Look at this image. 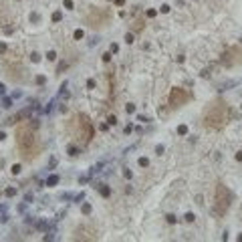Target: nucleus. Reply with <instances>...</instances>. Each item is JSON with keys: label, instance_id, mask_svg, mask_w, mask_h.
Segmentation results:
<instances>
[{"label": "nucleus", "instance_id": "nucleus-44", "mask_svg": "<svg viewBox=\"0 0 242 242\" xmlns=\"http://www.w3.org/2000/svg\"><path fill=\"white\" fill-rule=\"evenodd\" d=\"M234 157H236V161H242V151H236V155H234Z\"/></svg>", "mask_w": 242, "mask_h": 242}, {"label": "nucleus", "instance_id": "nucleus-8", "mask_svg": "<svg viewBox=\"0 0 242 242\" xmlns=\"http://www.w3.org/2000/svg\"><path fill=\"white\" fill-rule=\"evenodd\" d=\"M59 182H61V178H59L57 173H51L48 178H46V182H45V186H48V188H53V186H57Z\"/></svg>", "mask_w": 242, "mask_h": 242}, {"label": "nucleus", "instance_id": "nucleus-50", "mask_svg": "<svg viewBox=\"0 0 242 242\" xmlns=\"http://www.w3.org/2000/svg\"><path fill=\"white\" fill-rule=\"evenodd\" d=\"M236 240H238V242H242V232L238 234V238H236Z\"/></svg>", "mask_w": 242, "mask_h": 242}, {"label": "nucleus", "instance_id": "nucleus-35", "mask_svg": "<svg viewBox=\"0 0 242 242\" xmlns=\"http://www.w3.org/2000/svg\"><path fill=\"white\" fill-rule=\"evenodd\" d=\"M81 200H85V194H83V192H81V194H77V196H75V202H79V204H81Z\"/></svg>", "mask_w": 242, "mask_h": 242}, {"label": "nucleus", "instance_id": "nucleus-48", "mask_svg": "<svg viewBox=\"0 0 242 242\" xmlns=\"http://www.w3.org/2000/svg\"><path fill=\"white\" fill-rule=\"evenodd\" d=\"M4 93H6V87H4V85L0 83V95H4Z\"/></svg>", "mask_w": 242, "mask_h": 242}, {"label": "nucleus", "instance_id": "nucleus-43", "mask_svg": "<svg viewBox=\"0 0 242 242\" xmlns=\"http://www.w3.org/2000/svg\"><path fill=\"white\" fill-rule=\"evenodd\" d=\"M202 77H204V79H206V77H210V69H204V71H202Z\"/></svg>", "mask_w": 242, "mask_h": 242}, {"label": "nucleus", "instance_id": "nucleus-30", "mask_svg": "<svg viewBox=\"0 0 242 242\" xmlns=\"http://www.w3.org/2000/svg\"><path fill=\"white\" fill-rule=\"evenodd\" d=\"M125 43H127V45H131V43H133V35H131V33H127V35H125Z\"/></svg>", "mask_w": 242, "mask_h": 242}, {"label": "nucleus", "instance_id": "nucleus-33", "mask_svg": "<svg viewBox=\"0 0 242 242\" xmlns=\"http://www.w3.org/2000/svg\"><path fill=\"white\" fill-rule=\"evenodd\" d=\"M161 12H163V14H168V12H170V4H161V8H160Z\"/></svg>", "mask_w": 242, "mask_h": 242}, {"label": "nucleus", "instance_id": "nucleus-13", "mask_svg": "<svg viewBox=\"0 0 242 242\" xmlns=\"http://www.w3.org/2000/svg\"><path fill=\"white\" fill-rule=\"evenodd\" d=\"M63 20V12L57 10V12H53V22H61Z\"/></svg>", "mask_w": 242, "mask_h": 242}, {"label": "nucleus", "instance_id": "nucleus-4", "mask_svg": "<svg viewBox=\"0 0 242 242\" xmlns=\"http://www.w3.org/2000/svg\"><path fill=\"white\" fill-rule=\"evenodd\" d=\"M77 123H79V139L83 141V143H89V141L93 139V135H95V127H93V123L89 121V117L83 115V113L77 117Z\"/></svg>", "mask_w": 242, "mask_h": 242}, {"label": "nucleus", "instance_id": "nucleus-5", "mask_svg": "<svg viewBox=\"0 0 242 242\" xmlns=\"http://www.w3.org/2000/svg\"><path fill=\"white\" fill-rule=\"evenodd\" d=\"M190 99H192V93H190V91H186V89L173 87L172 91H170V107H172V109L186 105L188 101H190Z\"/></svg>", "mask_w": 242, "mask_h": 242}, {"label": "nucleus", "instance_id": "nucleus-1", "mask_svg": "<svg viewBox=\"0 0 242 242\" xmlns=\"http://www.w3.org/2000/svg\"><path fill=\"white\" fill-rule=\"evenodd\" d=\"M16 147L24 157H35L38 153V137H36L35 127L30 125H20L16 129Z\"/></svg>", "mask_w": 242, "mask_h": 242}, {"label": "nucleus", "instance_id": "nucleus-12", "mask_svg": "<svg viewBox=\"0 0 242 242\" xmlns=\"http://www.w3.org/2000/svg\"><path fill=\"white\" fill-rule=\"evenodd\" d=\"M67 153H69L71 157H77V155H79V150H77L75 145H69V147H67Z\"/></svg>", "mask_w": 242, "mask_h": 242}, {"label": "nucleus", "instance_id": "nucleus-16", "mask_svg": "<svg viewBox=\"0 0 242 242\" xmlns=\"http://www.w3.org/2000/svg\"><path fill=\"white\" fill-rule=\"evenodd\" d=\"M178 135H188V125H178Z\"/></svg>", "mask_w": 242, "mask_h": 242}, {"label": "nucleus", "instance_id": "nucleus-18", "mask_svg": "<svg viewBox=\"0 0 242 242\" xmlns=\"http://www.w3.org/2000/svg\"><path fill=\"white\" fill-rule=\"evenodd\" d=\"M137 163L141 165V168H147V165H150V160H147V157H139Z\"/></svg>", "mask_w": 242, "mask_h": 242}, {"label": "nucleus", "instance_id": "nucleus-34", "mask_svg": "<svg viewBox=\"0 0 242 242\" xmlns=\"http://www.w3.org/2000/svg\"><path fill=\"white\" fill-rule=\"evenodd\" d=\"M87 89H95V79H89V81H87Z\"/></svg>", "mask_w": 242, "mask_h": 242}, {"label": "nucleus", "instance_id": "nucleus-27", "mask_svg": "<svg viewBox=\"0 0 242 242\" xmlns=\"http://www.w3.org/2000/svg\"><path fill=\"white\" fill-rule=\"evenodd\" d=\"M10 172L14 173V176H16V173L20 172V165H18V163H14V165H12V168H10Z\"/></svg>", "mask_w": 242, "mask_h": 242}, {"label": "nucleus", "instance_id": "nucleus-36", "mask_svg": "<svg viewBox=\"0 0 242 242\" xmlns=\"http://www.w3.org/2000/svg\"><path fill=\"white\" fill-rule=\"evenodd\" d=\"M57 165V157H51V163H48V170H53Z\"/></svg>", "mask_w": 242, "mask_h": 242}, {"label": "nucleus", "instance_id": "nucleus-41", "mask_svg": "<svg viewBox=\"0 0 242 242\" xmlns=\"http://www.w3.org/2000/svg\"><path fill=\"white\" fill-rule=\"evenodd\" d=\"M6 48H8V46L4 45V43H0V55H4V53H6Z\"/></svg>", "mask_w": 242, "mask_h": 242}, {"label": "nucleus", "instance_id": "nucleus-52", "mask_svg": "<svg viewBox=\"0 0 242 242\" xmlns=\"http://www.w3.org/2000/svg\"><path fill=\"white\" fill-rule=\"evenodd\" d=\"M240 220H242V206H240Z\"/></svg>", "mask_w": 242, "mask_h": 242}, {"label": "nucleus", "instance_id": "nucleus-25", "mask_svg": "<svg viewBox=\"0 0 242 242\" xmlns=\"http://www.w3.org/2000/svg\"><path fill=\"white\" fill-rule=\"evenodd\" d=\"M46 59H48V61H55V59H57V53H55V51H48V53H46Z\"/></svg>", "mask_w": 242, "mask_h": 242}, {"label": "nucleus", "instance_id": "nucleus-45", "mask_svg": "<svg viewBox=\"0 0 242 242\" xmlns=\"http://www.w3.org/2000/svg\"><path fill=\"white\" fill-rule=\"evenodd\" d=\"M24 200H26V204H28V202H33V194H26V196H24Z\"/></svg>", "mask_w": 242, "mask_h": 242}, {"label": "nucleus", "instance_id": "nucleus-10", "mask_svg": "<svg viewBox=\"0 0 242 242\" xmlns=\"http://www.w3.org/2000/svg\"><path fill=\"white\" fill-rule=\"evenodd\" d=\"M81 212H83L85 216H89V214H91V212H93L91 204H87V202H85V204H81Z\"/></svg>", "mask_w": 242, "mask_h": 242}, {"label": "nucleus", "instance_id": "nucleus-29", "mask_svg": "<svg viewBox=\"0 0 242 242\" xmlns=\"http://www.w3.org/2000/svg\"><path fill=\"white\" fill-rule=\"evenodd\" d=\"M65 69H67V63H59V67H57V73H63Z\"/></svg>", "mask_w": 242, "mask_h": 242}, {"label": "nucleus", "instance_id": "nucleus-40", "mask_svg": "<svg viewBox=\"0 0 242 242\" xmlns=\"http://www.w3.org/2000/svg\"><path fill=\"white\" fill-rule=\"evenodd\" d=\"M155 14H157V10H153V8H150V10H147V16H150V18H153Z\"/></svg>", "mask_w": 242, "mask_h": 242}, {"label": "nucleus", "instance_id": "nucleus-49", "mask_svg": "<svg viewBox=\"0 0 242 242\" xmlns=\"http://www.w3.org/2000/svg\"><path fill=\"white\" fill-rule=\"evenodd\" d=\"M115 4H117V6H123V4H125V0H115Z\"/></svg>", "mask_w": 242, "mask_h": 242}, {"label": "nucleus", "instance_id": "nucleus-9", "mask_svg": "<svg viewBox=\"0 0 242 242\" xmlns=\"http://www.w3.org/2000/svg\"><path fill=\"white\" fill-rule=\"evenodd\" d=\"M236 85H238V81H236V79H234V81H226V83H222V85H220L218 91H228L230 87H236Z\"/></svg>", "mask_w": 242, "mask_h": 242}, {"label": "nucleus", "instance_id": "nucleus-14", "mask_svg": "<svg viewBox=\"0 0 242 242\" xmlns=\"http://www.w3.org/2000/svg\"><path fill=\"white\" fill-rule=\"evenodd\" d=\"M10 105H12V97H4V99H2V107H4V109H8Z\"/></svg>", "mask_w": 242, "mask_h": 242}, {"label": "nucleus", "instance_id": "nucleus-21", "mask_svg": "<svg viewBox=\"0 0 242 242\" xmlns=\"http://www.w3.org/2000/svg\"><path fill=\"white\" fill-rule=\"evenodd\" d=\"M125 111H127V115H131V113H135V105H133V103H129V105H127V107H125Z\"/></svg>", "mask_w": 242, "mask_h": 242}, {"label": "nucleus", "instance_id": "nucleus-23", "mask_svg": "<svg viewBox=\"0 0 242 242\" xmlns=\"http://www.w3.org/2000/svg\"><path fill=\"white\" fill-rule=\"evenodd\" d=\"M184 220H186V222H194V220H196V216H194L192 212H188V214L184 216Z\"/></svg>", "mask_w": 242, "mask_h": 242}, {"label": "nucleus", "instance_id": "nucleus-15", "mask_svg": "<svg viewBox=\"0 0 242 242\" xmlns=\"http://www.w3.org/2000/svg\"><path fill=\"white\" fill-rule=\"evenodd\" d=\"M36 85H40V87H43V85H45V83H46V77H45V75H36Z\"/></svg>", "mask_w": 242, "mask_h": 242}, {"label": "nucleus", "instance_id": "nucleus-47", "mask_svg": "<svg viewBox=\"0 0 242 242\" xmlns=\"http://www.w3.org/2000/svg\"><path fill=\"white\" fill-rule=\"evenodd\" d=\"M123 176H125L127 180H129V178H131V170H125V172H123Z\"/></svg>", "mask_w": 242, "mask_h": 242}, {"label": "nucleus", "instance_id": "nucleus-7", "mask_svg": "<svg viewBox=\"0 0 242 242\" xmlns=\"http://www.w3.org/2000/svg\"><path fill=\"white\" fill-rule=\"evenodd\" d=\"M95 190H99V194H101L103 198L111 196V188H109L107 184H95Z\"/></svg>", "mask_w": 242, "mask_h": 242}, {"label": "nucleus", "instance_id": "nucleus-3", "mask_svg": "<svg viewBox=\"0 0 242 242\" xmlns=\"http://www.w3.org/2000/svg\"><path fill=\"white\" fill-rule=\"evenodd\" d=\"M232 200H234V194L224 184H218L216 186V198H214V212L218 216H224L230 210Z\"/></svg>", "mask_w": 242, "mask_h": 242}, {"label": "nucleus", "instance_id": "nucleus-38", "mask_svg": "<svg viewBox=\"0 0 242 242\" xmlns=\"http://www.w3.org/2000/svg\"><path fill=\"white\" fill-rule=\"evenodd\" d=\"M36 228H40V230H43V228H46V220H40V222L36 224Z\"/></svg>", "mask_w": 242, "mask_h": 242}, {"label": "nucleus", "instance_id": "nucleus-17", "mask_svg": "<svg viewBox=\"0 0 242 242\" xmlns=\"http://www.w3.org/2000/svg\"><path fill=\"white\" fill-rule=\"evenodd\" d=\"M73 36H75V40H81V38H83V36H85V33H83V30H81V28H77V30H75V33H73Z\"/></svg>", "mask_w": 242, "mask_h": 242}, {"label": "nucleus", "instance_id": "nucleus-19", "mask_svg": "<svg viewBox=\"0 0 242 242\" xmlns=\"http://www.w3.org/2000/svg\"><path fill=\"white\" fill-rule=\"evenodd\" d=\"M59 198H61V200H75V196H73V194H69V192H63Z\"/></svg>", "mask_w": 242, "mask_h": 242}, {"label": "nucleus", "instance_id": "nucleus-53", "mask_svg": "<svg viewBox=\"0 0 242 242\" xmlns=\"http://www.w3.org/2000/svg\"><path fill=\"white\" fill-rule=\"evenodd\" d=\"M240 109H242V105H240Z\"/></svg>", "mask_w": 242, "mask_h": 242}, {"label": "nucleus", "instance_id": "nucleus-22", "mask_svg": "<svg viewBox=\"0 0 242 242\" xmlns=\"http://www.w3.org/2000/svg\"><path fill=\"white\" fill-rule=\"evenodd\" d=\"M115 123H117V117L115 115H109V117H107V125H115Z\"/></svg>", "mask_w": 242, "mask_h": 242}, {"label": "nucleus", "instance_id": "nucleus-51", "mask_svg": "<svg viewBox=\"0 0 242 242\" xmlns=\"http://www.w3.org/2000/svg\"><path fill=\"white\" fill-rule=\"evenodd\" d=\"M2 139H4V133H2V131H0V141H2Z\"/></svg>", "mask_w": 242, "mask_h": 242}, {"label": "nucleus", "instance_id": "nucleus-28", "mask_svg": "<svg viewBox=\"0 0 242 242\" xmlns=\"http://www.w3.org/2000/svg\"><path fill=\"white\" fill-rule=\"evenodd\" d=\"M67 10H73V0H65V4H63Z\"/></svg>", "mask_w": 242, "mask_h": 242}, {"label": "nucleus", "instance_id": "nucleus-31", "mask_svg": "<svg viewBox=\"0 0 242 242\" xmlns=\"http://www.w3.org/2000/svg\"><path fill=\"white\" fill-rule=\"evenodd\" d=\"M111 55H113L111 51H109V53H103V61H105V63H109V61H111Z\"/></svg>", "mask_w": 242, "mask_h": 242}, {"label": "nucleus", "instance_id": "nucleus-32", "mask_svg": "<svg viewBox=\"0 0 242 242\" xmlns=\"http://www.w3.org/2000/svg\"><path fill=\"white\" fill-rule=\"evenodd\" d=\"M163 151H165V147H163V145H155V153H157V155H161Z\"/></svg>", "mask_w": 242, "mask_h": 242}, {"label": "nucleus", "instance_id": "nucleus-24", "mask_svg": "<svg viewBox=\"0 0 242 242\" xmlns=\"http://www.w3.org/2000/svg\"><path fill=\"white\" fill-rule=\"evenodd\" d=\"M38 20H40V14H38V12L30 14V22H38Z\"/></svg>", "mask_w": 242, "mask_h": 242}, {"label": "nucleus", "instance_id": "nucleus-37", "mask_svg": "<svg viewBox=\"0 0 242 242\" xmlns=\"http://www.w3.org/2000/svg\"><path fill=\"white\" fill-rule=\"evenodd\" d=\"M89 178H91V176H83V178H79V184H87Z\"/></svg>", "mask_w": 242, "mask_h": 242}, {"label": "nucleus", "instance_id": "nucleus-20", "mask_svg": "<svg viewBox=\"0 0 242 242\" xmlns=\"http://www.w3.org/2000/svg\"><path fill=\"white\" fill-rule=\"evenodd\" d=\"M165 220H168V224H176V222H178V218H176L173 214H168V216H165Z\"/></svg>", "mask_w": 242, "mask_h": 242}, {"label": "nucleus", "instance_id": "nucleus-42", "mask_svg": "<svg viewBox=\"0 0 242 242\" xmlns=\"http://www.w3.org/2000/svg\"><path fill=\"white\" fill-rule=\"evenodd\" d=\"M137 121H141V123H145V121H150V119H147L145 115H137Z\"/></svg>", "mask_w": 242, "mask_h": 242}, {"label": "nucleus", "instance_id": "nucleus-2", "mask_svg": "<svg viewBox=\"0 0 242 242\" xmlns=\"http://www.w3.org/2000/svg\"><path fill=\"white\" fill-rule=\"evenodd\" d=\"M226 121H228V105L220 99L212 101L204 113V125L212 127V129H220V127H224Z\"/></svg>", "mask_w": 242, "mask_h": 242}, {"label": "nucleus", "instance_id": "nucleus-39", "mask_svg": "<svg viewBox=\"0 0 242 242\" xmlns=\"http://www.w3.org/2000/svg\"><path fill=\"white\" fill-rule=\"evenodd\" d=\"M109 51H111V53H117V51H119V45H115V43H113V45L109 46Z\"/></svg>", "mask_w": 242, "mask_h": 242}, {"label": "nucleus", "instance_id": "nucleus-26", "mask_svg": "<svg viewBox=\"0 0 242 242\" xmlns=\"http://www.w3.org/2000/svg\"><path fill=\"white\" fill-rule=\"evenodd\" d=\"M30 61H33V63H38V61H40V55H38V53H33V55H30Z\"/></svg>", "mask_w": 242, "mask_h": 242}, {"label": "nucleus", "instance_id": "nucleus-11", "mask_svg": "<svg viewBox=\"0 0 242 242\" xmlns=\"http://www.w3.org/2000/svg\"><path fill=\"white\" fill-rule=\"evenodd\" d=\"M4 196L6 198H14L16 196V188H12V186L10 188H6V190H4Z\"/></svg>", "mask_w": 242, "mask_h": 242}, {"label": "nucleus", "instance_id": "nucleus-6", "mask_svg": "<svg viewBox=\"0 0 242 242\" xmlns=\"http://www.w3.org/2000/svg\"><path fill=\"white\" fill-rule=\"evenodd\" d=\"M242 53H240V48L238 46H230V48H226L224 51V55H222V59H220V63L224 65V67H234V65H238L242 61L240 57Z\"/></svg>", "mask_w": 242, "mask_h": 242}, {"label": "nucleus", "instance_id": "nucleus-46", "mask_svg": "<svg viewBox=\"0 0 242 242\" xmlns=\"http://www.w3.org/2000/svg\"><path fill=\"white\" fill-rule=\"evenodd\" d=\"M131 131H133V125H127V127H125V133H127V135H129Z\"/></svg>", "mask_w": 242, "mask_h": 242}]
</instances>
